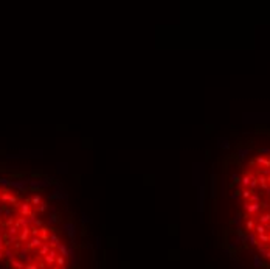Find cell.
<instances>
[{
  "mask_svg": "<svg viewBox=\"0 0 270 269\" xmlns=\"http://www.w3.org/2000/svg\"><path fill=\"white\" fill-rule=\"evenodd\" d=\"M45 210H47V204H45V202H42V204H41L39 207H36V210H34V212H39V213H42V212H45Z\"/></svg>",
  "mask_w": 270,
  "mask_h": 269,
  "instance_id": "5",
  "label": "cell"
},
{
  "mask_svg": "<svg viewBox=\"0 0 270 269\" xmlns=\"http://www.w3.org/2000/svg\"><path fill=\"white\" fill-rule=\"evenodd\" d=\"M33 212H34V210H33V207L30 205V202H22V204L17 205V213H19V216L28 218Z\"/></svg>",
  "mask_w": 270,
  "mask_h": 269,
  "instance_id": "3",
  "label": "cell"
},
{
  "mask_svg": "<svg viewBox=\"0 0 270 269\" xmlns=\"http://www.w3.org/2000/svg\"><path fill=\"white\" fill-rule=\"evenodd\" d=\"M33 226H36V227H39V229H41V227H44V221L37 218V219H36V221L33 222Z\"/></svg>",
  "mask_w": 270,
  "mask_h": 269,
  "instance_id": "6",
  "label": "cell"
},
{
  "mask_svg": "<svg viewBox=\"0 0 270 269\" xmlns=\"http://www.w3.org/2000/svg\"><path fill=\"white\" fill-rule=\"evenodd\" d=\"M0 201H2L3 204H10V205H13V207H17V205H19V204H17V198L13 196L8 190H3L2 193H0Z\"/></svg>",
  "mask_w": 270,
  "mask_h": 269,
  "instance_id": "2",
  "label": "cell"
},
{
  "mask_svg": "<svg viewBox=\"0 0 270 269\" xmlns=\"http://www.w3.org/2000/svg\"><path fill=\"white\" fill-rule=\"evenodd\" d=\"M267 156H256L250 160V168L234 182L241 188L234 196L242 198L244 208V240L256 249L258 257L270 264V150H262Z\"/></svg>",
  "mask_w": 270,
  "mask_h": 269,
  "instance_id": "1",
  "label": "cell"
},
{
  "mask_svg": "<svg viewBox=\"0 0 270 269\" xmlns=\"http://www.w3.org/2000/svg\"><path fill=\"white\" fill-rule=\"evenodd\" d=\"M0 185H5L7 187V185H11V182L8 179H0Z\"/></svg>",
  "mask_w": 270,
  "mask_h": 269,
  "instance_id": "7",
  "label": "cell"
},
{
  "mask_svg": "<svg viewBox=\"0 0 270 269\" xmlns=\"http://www.w3.org/2000/svg\"><path fill=\"white\" fill-rule=\"evenodd\" d=\"M56 221H58V216L56 215H51L50 216V222H56Z\"/></svg>",
  "mask_w": 270,
  "mask_h": 269,
  "instance_id": "8",
  "label": "cell"
},
{
  "mask_svg": "<svg viewBox=\"0 0 270 269\" xmlns=\"http://www.w3.org/2000/svg\"><path fill=\"white\" fill-rule=\"evenodd\" d=\"M0 193H2V191H0Z\"/></svg>",
  "mask_w": 270,
  "mask_h": 269,
  "instance_id": "9",
  "label": "cell"
},
{
  "mask_svg": "<svg viewBox=\"0 0 270 269\" xmlns=\"http://www.w3.org/2000/svg\"><path fill=\"white\" fill-rule=\"evenodd\" d=\"M27 202H30L31 204V207H39L41 204H42V196L41 195H34L33 198H30V199H27Z\"/></svg>",
  "mask_w": 270,
  "mask_h": 269,
  "instance_id": "4",
  "label": "cell"
}]
</instances>
